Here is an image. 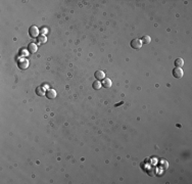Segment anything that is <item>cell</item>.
<instances>
[{
    "mask_svg": "<svg viewBox=\"0 0 192 184\" xmlns=\"http://www.w3.org/2000/svg\"><path fill=\"white\" fill-rule=\"evenodd\" d=\"M131 47L133 48V49H140L142 45H143V43H142V41H141V39H138V38H135L133 39L132 41H131Z\"/></svg>",
    "mask_w": 192,
    "mask_h": 184,
    "instance_id": "obj_1",
    "label": "cell"
},
{
    "mask_svg": "<svg viewBox=\"0 0 192 184\" xmlns=\"http://www.w3.org/2000/svg\"><path fill=\"white\" fill-rule=\"evenodd\" d=\"M18 67H19L20 70H26L28 67H29V60L26 59V58H19L18 60Z\"/></svg>",
    "mask_w": 192,
    "mask_h": 184,
    "instance_id": "obj_2",
    "label": "cell"
},
{
    "mask_svg": "<svg viewBox=\"0 0 192 184\" xmlns=\"http://www.w3.org/2000/svg\"><path fill=\"white\" fill-rule=\"evenodd\" d=\"M29 34L31 37L33 38H38L40 35V31H39V28L36 27V26H32V27L29 29Z\"/></svg>",
    "mask_w": 192,
    "mask_h": 184,
    "instance_id": "obj_3",
    "label": "cell"
},
{
    "mask_svg": "<svg viewBox=\"0 0 192 184\" xmlns=\"http://www.w3.org/2000/svg\"><path fill=\"white\" fill-rule=\"evenodd\" d=\"M183 75H184V72L181 68H175L173 70V76L176 78V79H180L182 78Z\"/></svg>",
    "mask_w": 192,
    "mask_h": 184,
    "instance_id": "obj_4",
    "label": "cell"
},
{
    "mask_svg": "<svg viewBox=\"0 0 192 184\" xmlns=\"http://www.w3.org/2000/svg\"><path fill=\"white\" fill-rule=\"evenodd\" d=\"M94 76H95V78L97 79V80H103V79L105 78V73H104L103 71L98 70V71H96L95 72Z\"/></svg>",
    "mask_w": 192,
    "mask_h": 184,
    "instance_id": "obj_5",
    "label": "cell"
},
{
    "mask_svg": "<svg viewBox=\"0 0 192 184\" xmlns=\"http://www.w3.org/2000/svg\"><path fill=\"white\" fill-rule=\"evenodd\" d=\"M56 92L55 90H53V89H50V90H48L46 91V96H47L48 99H54L55 97H56Z\"/></svg>",
    "mask_w": 192,
    "mask_h": 184,
    "instance_id": "obj_6",
    "label": "cell"
},
{
    "mask_svg": "<svg viewBox=\"0 0 192 184\" xmlns=\"http://www.w3.org/2000/svg\"><path fill=\"white\" fill-rule=\"evenodd\" d=\"M102 86L104 87V88H110L111 87V85H113V83H111V80L110 79H108V78H104L103 80H102Z\"/></svg>",
    "mask_w": 192,
    "mask_h": 184,
    "instance_id": "obj_7",
    "label": "cell"
},
{
    "mask_svg": "<svg viewBox=\"0 0 192 184\" xmlns=\"http://www.w3.org/2000/svg\"><path fill=\"white\" fill-rule=\"evenodd\" d=\"M37 49H38V47H37V45L35 43H30L29 46H28V50L31 53H35L37 51Z\"/></svg>",
    "mask_w": 192,
    "mask_h": 184,
    "instance_id": "obj_8",
    "label": "cell"
},
{
    "mask_svg": "<svg viewBox=\"0 0 192 184\" xmlns=\"http://www.w3.org/2000/svg\"><path fill=\"white\" fill-rule=\"evenodd\" d=\"M175 65H176V68H181L184 65V59L181 58V57H178L176 60H175Z\"/></svg>",
    "mask_w": 192,
    "mask_h": 184,
    "instance_id": "obj_9",
    "label": "cell"
},
{
    "mask_svg": "<svg viewBox=\"0 0 192 184\" xmlns=\"http://www.w3.org/2000/svg\"><path fill=\"white\" fill-rule=\"evenodd\" d=\"M36 94L38 96H44V95H46V91H44V89L42 87H37L36 88Z\"/></svg>",
    "mask_w": 192,
    "mask_h": 184,
    "instance_id": "obj_10",
    "label": "cell"
},
{
    "mask_svg": "<svg viewBox=\"0 0 192 184\" xmlns=\"http://www.w3.org/2000/svg\"><path fill=\"white\" fill-rule=\"evenodd\" d=\"M141 41H142L143 44H149L151 42V38H150V36H148V35H144L142 37V39H141Z\"/></svg>",
    "mask_w": 192,
    "mask_h": 184,
    "instance_id": "obj_11",
    "label": "cell"
},
{
    "mask_svg": "<svg viewBox=\"0 0 192 184\" xmlns=\"http://www.w3.org/2000/svg\"><path fill=\"white\" fill-rule=\"evenodd\" d=\"M93 88L95 89V90H98V89H100L101 87H102V84L99 82V81H95V82L93 83Z\"/></svg>",
    "mask_w": 192,
    "mask_h": 184,
    "instance_id": "obj_12",
    "label": "cell"
},
{
    "mask_svg": "<svg viewBox=\"0 0 192 184\" xmlns=\"http://www.w3.org/2000/svg\"><path fill=\"white\" fill-rule=\"evenodd\" d=\"M46 40H47V38L45 35H40L38 37V42L39 43H41V44H43V43H45L46 42Z\"/></svg>",
    "mask_w": 192,
    "mask_h": 184,
    "instance_id": "obj_13",
    "label": "cell"
}]
</instances>
